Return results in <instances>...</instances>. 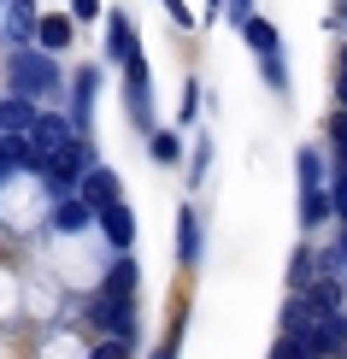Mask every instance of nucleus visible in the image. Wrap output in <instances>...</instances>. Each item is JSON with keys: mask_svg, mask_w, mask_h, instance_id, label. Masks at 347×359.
Returning a JSON list of instances; mask_svg holds the SVG:
<instances>
[{"mask_svg": "<svg viewBox=\"0 0 347 359\" xmlns=\"http://www.w3.org/2000/svg\"><path fill=\"white\" fill-rule=\"evenodd\" d=\"M135 283H142L135 259H118L112 271H107V283H100V294H118V301H130V294H135Z\"/></svg>", "mask_w": 347, "mask_h": 359, "instance_id": "obj_13", "label": "nucleus"}, {"mask_svg": "<svg viewBox=\"0 0 347 359\" xmlns=\"http://www.w3.org/2000/svg\"><path fill=\"white\" fill-rule=\"evenodd\" d=\"M312 318H318V306H312V294L300 289L294 301L283 306V330H289V336H306V330H312Z\"/></svg>", "mask_w": 347, "mask_h": 359, "instance_id": "obj_12", "label": "nucleus"}, {"mask_svg": "<svg viewBox=\"0 0 347 359\" xmlns=\"http://www.w3.org/2000/svg\"><path fill=\"white\" fill-rule=\"evenodd\" d=\"M253 18V0H230V24H247Z\"/></svg>", "mask_w": 347, "mask_h": 359, "instance_id": "obj_32", "label": "nucleus"}, {"mask_svg": "<svg viewBox=\"0 0 347 359\" xmlns=\"http://www.w3.org/2000/svg\"><path fill=\"white\" fill-rule=\"evenodd\" d=\"M194 107H200V88L183 83V124H194Z\"/></svg>", "mask_w": 347, "mask_h": 359, "instance_id": "obj_29", "label": "nucleus"}, {"mask_svg": "<svg viewBox=\"0 0 347 359\" xmlns=\"http://www.w3.org/2000/svg\"><path fill=\"white\" fill-rule=\"evenodd\" d=\"M329 194H336V212L347 218V171H336V183H329Z\"/></svg>", "mask_w": 347, "mask_h": 359, "instance_id": "obj_30", "label": "nucleus"}, {"mask_svg": "<svg viewBox=\"0 0 347 359\" xmlns=\"http://www.w3.org/2000/svg\"><path fill=\"white\" fill-rule=\"evenodd\" d=\"M95 218H100V230H107V242H112L118 253H130V248H135V218H130V206H124V201L100 206Z\"/></svg>", "mask_w": 347, "mask_h": 359, "instance_id": "obj_6", "label": "nucleus"}, {"mask_svg": "<svg viewBox=\"0 0 347 359\" xmlns=\"http://www.w3.org/2000/svg\"><path fill=\"white\" fill-rule=\"evenodd\" d=\"M36 100H29V95H6V100H0V130H36Z\"/></svg>", "mask_w": 347, "mask_h": 359, "instance_id": "obj_10", "label": "nucleus"}, {"mask_svg": "<svg viewBox=\"0 0 347 359\" xmlns=\"http://www.w3.org/2000/svg\"><path fill=\"white\" fill-rule=\"evenodd\" d=\"M88 312H95V324H100L107 336H135V306H130V301H118V294H100Z\"/></svg>", "mask_w": 347, "mask_h": 359, "instance_id": "obj_5", "label": "nucleus"}, {"mask_svg": "<svg viewBox=\"0 0 347 359\" xmlns=\"http://www.w3.org/2000/svg\"><path fill=\"white\" fill-rule=\"evenodd\" d=\"M300 341L312 348V359H336V353L347 348V318H341V312H324V306H318V318H312V330L300 336Z\"/></svg>", "mask_w": 347, "mask_h": 359, "instance_id": "obj_4", "label": "nucleus"}, {"mask_svg": "<svg viewBox=\"0 0 347 359\" xmlns=\"http://www.w3.org/2000/svg\"><path fill=\"white\" fill-rule=\"evenodd\" d=\"M336 100L347 107V71H336Z\"/></svg>", "mask_w": 347, "mask_h": 359, "instance_id": "obj_33", "label": "nucleus"}, {"mask_svg": "<svg viewBox=\"0 0 347 359\" xmlns=\"http://www.w3.org/2000/svg\"><path fill=\"white\" fill-rule=\"evenodd\" d=\"M300 189H324V159H318V147H300Z\"/></svg>", "mask_w": 347, "mask_h": 359, "instance_id": "obj_21", "label": "nucleus"}, {"mask_svg": "<svg viewBox=\"0 0 347 359\" xmlns=\"http://www.w3.org/2000/svg\"><path fill=\"white\" fill-rule=\"evenodd\" d=\"M83 201L95 206H112V201H124V183H118V171H107V165H88V177H83Z\"/></svg>", "mask_w": 347, "mask_h": 359, "instance_id": "obj_7", "label": "nucleus"}, {"mask_svg": "<svg viewBox=\"0 0 347 359\" xmlns=\"http://www.w3.org/2000/svg\"><path fill=\"white\" fill-rule=\"evenodd\" d=\"M329 212H336V194L329 189H300V224H306V230H318Z\"/></svg>", "mask_w": 347, "mask_h": 359, "instance_id": "obj_11", "label": "nucleus"}, {"mask_svg": "<svg viewBox=\"0 0 347 359\" xmlns=\"http://www.w3.org/2000/svg\"><path fill=\"white\" fill-rule=\"evenodd\" d=\"M341 359H347V348H341Z\"/></svg>", "mask_w": 347, "mask_h": 359, "instance_id": "obj_36", "label": "nucleus"}, {"mask_svg": "<svg viewBox=\"0 0 347 359\" xmlns=\"http://www.w3.org/2000/svg\"><path fill=\"white\" fill-rule=\"evenodd\" d=\"M29 142H36V147H65L71 142V124H65V118H53V112H41L36 130H29Z\"/></svg>", "mask_w": 347, "mask_h": 359, "instance_id": "obj_16", "label": "nucleus"}, {"mask_svg": "<svg viewBox=\"0 0 347 359\" xmlns=\"http://www.w3.org/2000/svg\"><path fill=\"white\" fill-rule=\"evenodd\" d=\"M289 277H294V289H306V283H312V248H294V265H289Z\"/></svg>", "mask_w": 347, "mask_h": 359, "instance_id": "obj_25", "label": "nucleus"}, {"mask_svg": "<svg viewBox=\"0 0 347 359\" xmlns=\"http://www.w3.org/2000/svg\"><path fill=\"white\" fill-rule=\"evenodd\" d=\"M336 253H341V259H347V230H341V242H336Z\"/></svg>", "mask_w": 347, "mask_h": 359, "instance_id": "obj_34", "label": "nucleus"}, {"mask_svg": "<svg viewBox=\"0 0 347 359\" xmlns=\"http://www.w3.org/2000/svg\"><path fill=\"white\" fill-rule=\"evenodd\" d=\"M165 6H177V0H165Z\"/></svg>", "mask_w": 347, "mask_h": 359, "instance_id": "obj_35", "label": "nucleus"}, {"mask_svg": "<svg viewBox=\"0 0 347 359\" xmlns=\"http://www.w3.org/2000/svg\"><path fill=\"white\" fill-rule=\"evenodd\" d=\"M71 18H100V0H71Z\"/></svg>", "mask_w": 347, "mask_h": 359, "instance_id": "obj_31", "label": "nucleus"}, {"mask_svg": "<svg viewBox=\"0 0 347 359\" xmlns=\"http://www.w3.org/2000/svg\"><path fill=\"white\" fill-rule=\"evenodd\" d=\"M95 95H100V71L88 65V71H77V83H71V124H77V130H88V112H95Z\"/></svg>", "mask_w": 347, "mask_h": 359, "instance_id": "obj_8", "label": "nucleus"}, {"mask_svg": "<svg viewBox=\"0 0 347 359\" xmlns=\"http://www.w3.org/2000/svg\"><path fill=\"white\" fill-rule=\"evenodd\" d=\"M271 359H312V348H306L300 336H289V330H283V341L271 348Z\"/></svg>", "mask_w": 347, "mask_h": 359, "instance_id": "obj_24", "label": "nucleus"}, {"mask_svg": "<svg viewBox=\"0 0 347 359\" xmlns=\"http://www.w3.org/2000/svg\"><path fill=\"white\" fill-rule=\"evenodd\" d=\"M329 147H336V159H341V171H347V107L329 118Z\"/></svg>", "mask_w": 347, "mask_h": 359, "instance_id": "obj_22", "label": "nucleus"}, {"mask_svg": "<svg viewBox=\"0 0 347 359\" xmlns=\"http://www.w3.org/2000/svg\"><path fill=\"white\" fill-rule=\"evenodd\" d=\"M88 359H135V348H130V336H107Z\"/></svg>", "mask_w": 347, "mask_h": 359, "instance_id": "obj_23", "label": "nucleus"}, {"mask_svg": "<svg viewBox=\"0 0 347 359\" xmlns=\"http://www.w3.org/2000/svg\"><path fill=\"white\" fill-rule=\"evenodd\" d=\"M36 41L48 53H65L71 48V18H36Z\"/></svg>", "mask_w": 347, "mask_h": 359, "instance_id": "obj_17", "label": "nucleus"}, {"mask_svg": "<svg viewBox=\"0 0 347 359\" xmlns=\"http://www.w3.org/2000/svg\"><path fill=\"white\" fill-rule=\"evenodd\" d=\"M177 259H183V265L200 259V218H194V206L177 212Z\"/></svg>", "mask_w": 347, "mask_h": 359, "instance_id": "obj_9", "label": "nucleus"}, {"mask_svg": "<svg viewBox=\"0 0 347 359\" xmlns=\"http://www.w3.org/2000/svg\"><path fill=\"white\" fill-rule=\"evenodd\" d=\"M265 83L277 88V95L289 88V71H283V53H265Z\"/></svg>", "mask_w": 347, "mask_h": 359, "instance_id": "obj_26", "label": "nucleus"}, {"mask_svg": "<svg viewBox=\"0 0 347 359\" xmlns=\"http://www.w3.org/2000/svg\"><path fill=\"white\" fill-rule=\"evenodd\" d=\"M107 53L112 59H130L135 53V29H130L124 12H112V18H107Z\"/></svg>", "mask_w": 347, "mask_h": 359, "instance_id": "obj_14", "label": "nucleus"}, {"mask_svg": "<svg viewBox=\"0 0 347 359\" xmlns=\"http://www.w3.org/2000/svg\"><path fill=\"white\" fill-rule=\"evenodd\" d=\"M241 36H247V48L253 53H283V41H277V24H265V18H247V24H241Z\"/></svg>", "mask_w": 347, "mask_h": 359, "instance_id": "obj_15", "label": "nucleus"}, {"mask_svg": "<svg viewBox=\"0 0 347 359\" xmlns=\"http://www.w3.org/2000/svg\"><path fill=\"white\" fill-rule=\"evenodd\" d=\"M88 212H95L88 201H59V206H53V224H59L65 236H77V230H88Z\"/></svg>", "mask_w": 347, "mask_h": 359, "instance_id": "obj_18", "label": "nucleus"}, {"mask_svg": "<svg viewBox=\"0 0 347 359\" xmlns=\"http://www.w3.org/2000/svg\"><path fill=\"white\" fill-rule=\"evenodd\" d=\"M12 24H18V29H36V6H29V0H12Z\"/></svg>", "mask_w": 347, "mask_h": 359, "instance_id": "obj_28", "label": "nucleus"}, {"mask_svg": "<svg viewBox=\"0 0 347 359\" xmlns=\"http://www.w3.org/2000/svg\"><path fill=\"white\" fill-rule=\"evenodd\" d=\"M306 294H312V306L341 312V283H336V277H312V283H306Z\"/></svg>", "mask_w": 347, "mask_h": 359, "instance_id": "obj_19", "label": "nucleus"}, {"mask_svg": "<svg viewBox=\"0 0 347 359\" xmlns=\"http://www.w3.org/2000/svg\"><path fill=\"white\" fill-rule=\"evenodd\" d=\"M206 159H212V142H194V165H189V183L206 177Z\"/></svg>", "mask_w": 347, "mask_h": 359, "instance_id": "obj_27", "label": "nucleus"}, {"mask_svg": "<svg viewBox=\"0 0 347 359\" xmlns=\"http://www.w3.org/2000/svg\"><path fill=\"white\" fill-rule=\"evenodd\" d=\"M147 147H154L159 165H177V159H183V142H177L171 130H154V136H147Z\"/></svg>", "mask_w": 347, "mask_h": 359, "instance_id": "obj_20", "label": "nucleus"}, {"mask_svg": "<svg viewBox=\"0 0 347 359\" xmlns=\"http://www.w3.org/2000/svg\"><path fill=\"white\" fill-rule=\"evenodd\" d=\"M124 95H130L135 130H142V136H154V100H147V59H142V48L124 59Z\"/></svg>", "mask_w": 347, "mask_h": 359, "instance_id": "obj_3", "label": "nucleus"}, {"mask_svg": "<svg viewBox=\"0 0 347 359\" xmlns=\"http://www.w3.org/2000/svg\"><path fill=\"white\" fill-rule=\"evenodd\" d=\"M88 165H95V147H88L83 136H71L65 147H48V171H41V177H48L53 194H65L71 183H83V177H88Z\"/></svg>", "mask_w": 347, "mask_h": 359, "instance_id": "obj_2", "label": "nucleus"}, {"mask_svg": "<svg viewBox=\"0 0 347 359\" xmlns=\"http://www.w3.org/2000/svg\"><path fill=\"white\" fill-rule=\"evenodd\" d=\"M59 88V65L48 59V48H18L12 53V95H53Z\"/></svg>", "mask_w": 347, "mask_h": 359, "instance_id": "obj_1", "label": "nucleus"}]
</instances>
